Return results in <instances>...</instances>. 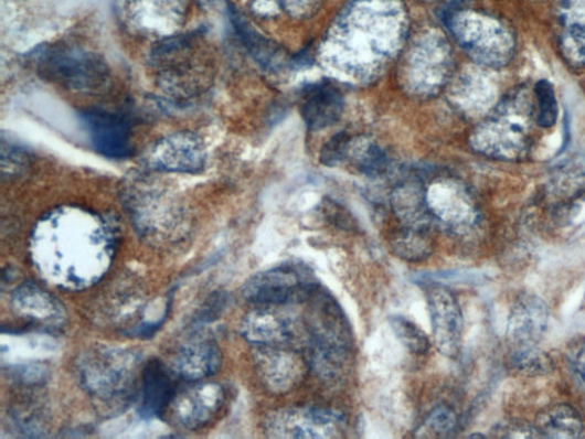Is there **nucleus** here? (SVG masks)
Instances as JSON below:
<instances>
[{"instance_id": "obj_9", "label": "nucleus", "mask_w": 585, "mask_h": 439, "mask_svg": "<svg viewBox=\"0 0 585 439\" xmlns=\"http://www.w3.org/2000/svg\"><path fill=\"white\" fill-rule=\"evenodd\" d=\"M247 313L242 323V334L254 347H308L309 334L305 325L284 317L272 306Z\"/></svg>"}, {"instance_id": "obj_21", "label": "nucleus", "mask_w": 585, "mask_h": 439, "mask_svg": "<svg viewBox=\"0 0 585 439\" xmlns=\"http://www.w3.org/2000/svg\"><path fill=\"white\" fill-rule=\"evenodd\" d=\"M392 253L406 263H422L434 254V244L427 231L406 228L392 242Z\"/></svg>"}, {"instance_id": "obj_33", "label": "nucleus", "mask_w": 585, "mask_h": 439, "mask_svg": "<svg viewBox=\"0 0 585 439\" xmlns=\"http://www.w3.org/2000/svg\"><path fill=\"white\" fill-rule=\"evenodd\" d=\"M571 363L578 378L585 385V338L577 341L571 353Z\"/></svg>"}, {"instance_id": "obj_1", "label": "nucleus", "mask_w": 585, "mask_h": 439, "mask_svg": "<svg viewBox=\"0 0 585 439\" xmlns=\"http://www.w3.org/2000/svg\"><path fill=\"white\" fill-rule=\"evenodd\" d=\"M115 233L100 215L79 206L50 211L30 237V256L40 274L61 289L97 283L115 255Z\"/></svg>"}, {"instance_id": "obj_11", "label": "nucleus", "mask_w": 585, "mask_h": 439, "mask_svg": "<svg viewBox=\"0 0 585 439\" xmlns=\"http://www.w3.org/2000/svg\"><path fill=\"white\" fill-rule=\"evenodd\" d=\"M254 349V364L258 379L269 392L277 395L287 394L305 381L310 365L298 350Z\"/></svg>"}, {"instance_id": "obj_15", "label": "nucleus", "mask_w": 585, "mask_h": 439, "mask_svg": "<svg viewBox=\"0 0 585 439\" xmlns=\"http://www.w3.org/2000/svg\"><path fill=\"white\" fill-rule=\"evenodd\" d=\"M173 370L152 360L142 370L140 384V415L145 419L164 416L177 394Z\"/></svg>"}, {"instance_id": "obj_22", "label": "nucleus", "mask_w": 585, "mask_h": 439, "mask_svg": "<svg viewBox=\"0 0 585 439\" xmlns=\"http://www.w3.org/2000/svg\"><path fill=\"white\" fill-rule=\"evenodd\" d=\"M394 206L406 222L407 228L426 231V196L419 188H400L395 193Z\"/></svg>"}, {"instance_id": "obj_20", "label": "nucleus", "mask_w": 585, "mask_h": 439, "mask_svg": "<svg viewBox=\"0 0 585 439\" xmlns=\"http://www.w3.org/2000/svg\"><path fill=\"white\" fill-rule=\"evenodd\" d=\"M535 427L541 437L585 438V425L577 411L567 404L547 407L536 420Z\"/></svg>"}, {"instance_id": "obj_26", "label": "nucleus", "mask_w": 585, "mask_h": 439, "mask_svg": "<svg viewBox=\"0 0 585 439\" xmlns=\"http://www.w3.org/2000/svg\"><path fill=\"white\" fill-rule=\"evenodd\" d=\"M459 419L447 405L437 406L426 418L424 428L430 436L446 437L453 433L458 428Z\"/></svg>"}, {"instance_id": "obj_30", "label": "nucleus", "mask_w": 585, "mask_h": 439, "mask_svg": "<svg viewBox=\"0 0 585 439\" xmlns=\"http://www.w3.org/2000/svg\"><path fill=\"white\" fill-rule=\"evenodd\" d=\"M362 173L369 176L383 175L389 169L386 153L377 146H370L359 163Z\"/></svg>"}, {"instance_id": "obj_10", "label": "nucleus", "mask_w": 585, "mask_h": 439, "mask_svg": "<svg viewBox=\"0 0 585 439\" xmlns=\"http://www.w3.org/2000/svg\"><path fill=\"white\" fill-rule=\"evenodd\" d=\"M149 167L158 172L199 174L208 162L204 141L192 132H177L158 140L147 156Z\"/></svg>"}, {"instance_id": "obj_8", "label": "nucleus", "mask_w": 585, "mask_h": 439, "mask_svg": "<svg viewBox=\"0 0 585 439\" xmlns=\"http://www.w3.org/2000/svg\"><path fill=\"white\" fill-rule=\"evenodd\" d=\"M92 149L105 159L124 161L135 152L132 125L116 111L91 108L79 115Z\"/></svg>"}, {"instance_id": "obj_12", "label": "nucleus", "mask_w": 585, "mask_h": 439, "mask_svg": "<svg viewBox=\"0 0 585 439\" xmlns=\"http://www.w3.org/2000/svg\"><path fill=\"white\" fill-rule=\"evenodd\" d=\"M426 297L437 351L445 357L457 358L464 333L460 303L448 288L439 285L428 286Z\"/></svg>"}, {"instance_id": "obj_27", "label": "nucleus", "mask_w": 585, "mask_h": 439, "mask_svg": "<svg viewBox=\"0 0 585 439\" xmlns=\"http://www.w3.org/2000/svg\"><path fill=\"white\" fill-rule=\"evenodd\" d=\"M512 362L520 372L534 375L546 373L552 366L550 358L538 347L514 351Z\"/></svg>"}, {"instance_id": "obj_6", "label": "nucleus", "mask_w": 585, "mask_h": 439, "mask_svg": "<svg viewBox=\"0 0 585 439\" xmlns=\"http://www.w3.org/2000/svg\"><path fill=\"white\" fill-rule=\"evenodd\" d=\"M318 287L308 267L287 264L251 277L243 296L251 303L275 307L307 302Z\"/></svg>"}, {"instance_id": "obj_29", "label": "nucleus", "mask_w": 585, "mask_h": 439, "mask_svg": "<svg viewBox=\"0 0 585 439\" xmlns=\"http://www.w3.org/2000/svg\"><path fill=\"white\" fill-rule=\"evenodd\" d=\"M28 154L19 146L2 141V168L3 175H15L21 173L29 161Z\"/></svg>"}, {"instance_id": "obj_16", "label": "nucleus", "mask_w": 585, "mask_h": 439, "mask_svg": "<svg viewBox=\"0 0 585 439\" xmlns=\"http://www.w3.org/2000/svg\"><path fill=\"white\" fill-rule=\"evenodd\" d=\"M12 303L19 315L46 329L62 328L67 321L66 309L61 302L35 283H25L18 288L13 293Z\"/></svg>"}, {"instance_id": "obj_3", "label": "nucleus", "mask_w": 585, "mask_h": 439, "mask_svg": "<svg viewBox=\"0 0 585 439\" xmlns=\"http://www.w3.org/2000/svg\"><path fill=\"white\" fill-rule=\"evenodd\" d=\"M140 358L132 352L99 347L88 351L78 365L84 389L108 413H119L141 384Z\"/></svg>"}, {"instance_id": "obj_19", "label": "nucleus", "mask_w": 585, "mask_h": 439, "mask_svg": "<svg viewBox=\"0 0 585 439\" xmlns=\"http://www.w3.org/2000/svg\"><path fill=\"white\" fill-rule=\"evenodd\" d=\"M563 47L577 64H585V0H560Z\"/></svg>"}, {"instance_id": "obj_5", "label": "nucleus", "mask_w": 585, "mask_h": 439, "mask_svg": "<svg viewBox=\"0 0 585 439\" xmlns=\"http://www.w3.org/2000/svg\"><path fill=\"white\" fill-rule=\"evenodd\" d=\"M200 36L162 41L151 53V67L160 87L171 96L190 98L211 83L212 61Z\"/></svg>"}, {"instance_id": "obj_25", "label": "nucleus", "mask_w": 585, "mask_h": 439, "mask_svg": "<svg viewBox=\"0 0 585 439\" xmlns=\"http://www.w3.org/2000/svg\"><path fill=\"white\" fill-rule=\"evenodd\" d=\"M389 323L397 339L412 354L422 356L429 352L430 341L427 334L412 321L402 317H393L390 318Z\"/></svg>"}, {"instance_id": "obj_32", "label": "nucleus", "mask_w": 585, "mask_h": 439, "mask_svg": "<svg viewBox=\"0 0 585 439\" xmlns=\"http://www.w3.org/2000/svg\"><path fill=\"white\" fill-rule=\"evenodd\" d=\"M325 212H327L328 217L337 227L350 232L360 231V226L357 224L355 220L340 205L329 203L328 206L325 207Z\"/></svg>"}, {"instance_id": "obj_31", "label": "nucleus", "mask_w": 585, "mask_h": 439, "mask_svg": "<svg viewBox=\"0 0 585 439\" xmlns=\"http://www.w3.org/2000/svg\"><path fill=\"white\" fill-rule=\"evenodd\" d=\"M499 437L507 438H538L541 437L535 425L526 422L510 421L497 427Z\"/></svg>"}, {"instance_id": "obj_18", "label": "nucleus", "mask_w": 585, "mask_h": 439, "mask_svg": "<svg viewBox=\"0 0 585 439\" xmlns=\"http://www.w3.org/2000/svg\"><path fill=\"white\" fill-rule=\"evenodd\" d=\"M343 107V96L334 85L317 83L306 88L301 113L308 129L320 131L340 119Z\"/></svg>"}, {"instance_id": "obj_17", "label": "nucleus", "mask_w": 585, "mask_h": 439, "mask_svg": "<svg viewBox=\"0 0 585 439\" xmlns=\"http://www.w3.org/2000/svg\"><path fill=\"white\" fill-rule=\"evenodd\" d=\"M221 363L222 354L214 340L192 339L179 350L173 372L187 383L204 382L220 370Z\"/></svg>"}, {"instance_id": "obj_7", "label": "nucleus", "mask_w": 585, "mask_h": 439, "mask_svg": "<svg viewBox=\"0 0 585 439\" xmlns=\"http://www.w3.org/2000/svg\"><path fill=\"white\" fill-rule=\"evenodd\" d=\"M347 421L334 410L289 407L268 415L264 429L270 438L328 439L343 436Z\"/></svg>"}, {"instance_id": "obj_2", "label": "nucleus", "mask_w": 585, "mask_h": 439, "mask_svg": "<svg viewBox=\"0 0 585 439\" xmlns=\"http://www.w3.org/2000/svg\"><path fill=\"white\" fill-rule=\"evenodd\" d=\"M307 302L308 363L322 382H338L351 358V326L334 297L320 286Z\"/></svg>"}, {"instance_id": "obj_23", "label": "nucleus", "mask_w": 585, "mask_h": 439, "mask_svg": "<svg viewBox=\"0 0 585 439\" xmlns=\"http://www.w3.org/2000/svg\"><path fill=\"white\" fill-rule=\"evenodd\" d=\"M232 22L241 41L258 64L267 68L273 67L278 54L275 46L259 36L238 14L232 15Z\"/></svg>"}, {"instance_id": "obj_28", "label": "nucleus", "mask_w": 585, "mask_h": 439, "mask_svg": "<svg viewBox=\"0 0 585 439\" xmlns=\"http://www.w3.org/2000/svg\"><path fill=\"white\" fill-rule=\"evenodd\" d=\"M351 137L345 132L334 136L320 152V162L327 167H336L341 163L349 151Z\"/></svg>"}, {"instance_id": "obj_4", "label": "nucleus", "mask_w": 585, "mask_h": 439, "mask_svg": "<svg viewBox=\"0 0 585 439\" xmlns=\"http://www.w3.org/2000/svg\"><path fill=\"white\" fill-rule=\"evenodd\" d=\"M26 57L40 77L63 89L93 96L102 93L110 79L104 57L82 46L46 44L32 50Z\"/></svg>"}, {"instance_id": "obj_14", "label": "nucleus", "mask_w": 585, "mask_h": 439, "mask_svg": "<svg viewBox=\"0 0 585 439\" xmlns=\"http://www.w3.org/2000/svg\"><path fill=\"white\" fill-rule=\"evenodd\" d=\"M547 323L549 310L545 302L532 293L520 295L512 304L508 320V336L514 351L538 347Z\"/></svg>"}, {"instance_id": "obj_24", "label": "nucleus", "mask_w": 585, "mask_h": 439, "mask_svg": "<svg viewBox=\"0 0 585 439\" xmlns=\"http://www.w3.org/2000/svg\"><path fill=\"white\" fill-rule=\"evenodd\" d=\"M534 106L538 127L550 129L559 118V104L554 86L547 81H539L534 87Z\"/></svg>"}, {"instance_id": "obj_13", "label": "nucleus", "mask_w": 585, "mask_h": 439, "mask_svg": "<svg viewBox=\"0 0 585 439\" xmlns=\"http://www.w3.org/2000/svg\"><path fill=\"white\" fill-rule=\"evenodd\" d=\"M225 392L219 384L196 382L177 392L168 413L176 426L198 430L215 419L222 410Z\"/></svg>"}]
</instances>
